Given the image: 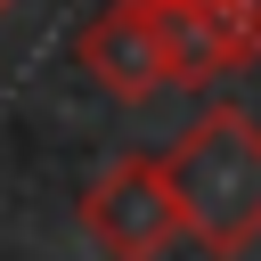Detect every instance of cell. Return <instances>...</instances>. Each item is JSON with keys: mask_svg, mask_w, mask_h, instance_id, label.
Returning a JSON list of instances; mask_svg holds the SVG:
<instances>
[{"mask_svg": "<svg viewBox=\"0 0 261 261\" xmlns=\"http://www.w3.org/2000/svg\"><path fill=\"white\" fill-rule=\"evenodd\" d=\"M171 196H179V228L212 253L237 261L261 245V114L237 98L196 106V122L163 147Z\"/></svg>", "mask_w": 261, "mask_h": 261, "instance_id": "1", "label": "cell"}, {"mask_svg": "<svg viewBox=\"0 0 261 261\" xmlns=\"http://www.w3.org/2000/svg\"><path fill=\"white\" fill-rule=\"evenodd\" d=\"M82 228L106 245V261H155L163 245H179V196L163 155H114L90 188H82Z\"/></svg>", "mask_w": 261, "mask_h": 261, "instance_id": "2", "label": "cell"}, {"mask_svg": "<svg viewBox=\"0 0 261 261\" xmlns=\"http://www.w3.org/2000/svg\"><path fill=\"white\" fill-rule=\"evenodd\" d=\"M73 65H82L106 98H122V106H147L155 90H171V57H163V33H155V8H147V0L98 8V16L82 24V41H73Z\"/></svg>", "mask_w": 261, "mask_h": 261, "instance_id": "3", "label": "cell"}, {"mask_svg": "<svg viewBox=\"0 0 261 261\" xmlns=\"http://www.w3.org/2000/svg\"><path fill=\"white\" fill-rule=\"evenodd\" d=\"M147 8H155V33H163V57H171V90H204L261 49L228 0H147Z\"/></svg>", "mask_w": 261, "mask_h": 261, "instance_id": "4", "label": "cell"}, {"mask_svg": "<svg viewBox=\"0 0 261 261\" xmlns=\"http://www.w3.org/2000/svg\"><path fill=\"white\" fill-rule=\"evenodd\" d=\"M228 8H237V16H245V33L261 41V0H228Z\"/></svg>", "mask_w": 261, "mask_h": 261, "instance_id": "5", "label": "cell"}, {"mask_svg": "<svg viewBox=\"0 0 261 261\" xmlns=\"http://www.w3.org/2000/svg\"><path fill=\"white\" fill-rule=\"evenodd\" d=\"M0 16H8V0H0Z\"/></svg>", "mask_w": 261, "mask_h": 261, "instance_id": "6", "label": "cell"}]
</instances>
